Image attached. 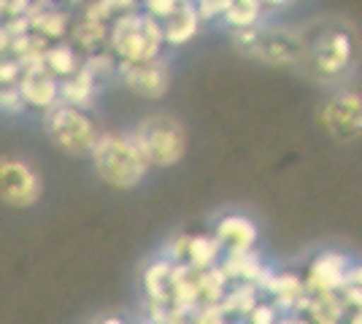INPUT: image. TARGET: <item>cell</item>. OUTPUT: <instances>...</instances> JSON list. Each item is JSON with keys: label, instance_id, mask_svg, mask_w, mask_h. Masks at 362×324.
Instances as JSON below:
<instances>
[{"label": "cell", "instance_id": "e0dca14e", "mask_svg": "<svg viewBox=\"0 0 362 324\" xmlns=\"http://www.w3.org/2000/svg\"><path fill=\"white\" fill-rule=\"evenodd\" d=\"M179 3L181 0H144V6H146V11H149L151 19H154V16L168 19V16L179 8Z\"/></svg>", "mask_w": 362, "mask_h": 324}, {"label": "cell", "instance_id": "7a4b0ae2", "mask_svg": "<svg viewBox=\"0 0 362 324\" xmlns=\"http://www.w3.org/2000/svg\"><path fill=\"white\" fill-rule=\"evenodd\" d=\"M133 146H136L141 157L146 160V165H157V168H170L176 165L184 152H187V133L184 124L168 114L160 116H146L144 122L133 130Z\"/></svg>", "mask_w": 362, "mask_h": 324}, {"label": "cell", "instance_id": "ffe728a7", "mask_svg": "<svg viewBox=\"0 0 362 324\" xmlns=\"http://www.w3.org/2000/svg\"><path fill=\"white\" fill-rule=\"evenodd\" d=\"M8 47H11V35L6 32V28H0V54H3Z\"/></svg>", "mask_w": 362, "mask_h": 324}, {"label": "cell", "instance_id": "30bf717a", "mask_svg": "<svg viewBox=\"0 0 362 324\" xmlns=\"http://www.w3.org/2000/svg\"><path fill=\"white\" fill-rule=\"evenodd\" d=\"M197 25H200V14L195 11L192 3H179V8L165 19L163 25V38L168 44H184L189 41L192 35L197 32Z\"/></svg>", "mask_w": 362, "mask_h": 324}, {"label": "cell", "instance_id": "d6986e66", "mask_svg": "<svg viewBox=\"0 0 362 324\" xmlns=\"http://www.w3.org/2000/svg\"><path fill=\"white\" fill-rule=\"evenodd\" d=\"M25 106L22 103V95H19V90L14 87H0V108L3 111H19V108Z\"/></svg>", "mask_w": 362, "mask_h": 324}, {"label": "cell", "instance_id": "6da1fadb", "mask_svg": "<svg viewBox=\"0 0 362 324\" xmlns=\"http://www.w3.org/2000/svg\"><path fill=\"white\" fill-rule=\"evenodd\" d=\"M92 168L95 173L106 181L108 186H117V189H133L138 186L146 173L149 165L146 160L141 157L130 136H114V133H103L98 136L95 146H92Z\"/></svg>", "mask_w": 362, "mask_h": 324}, {"label": "cell", "instance_id": "ac0fdd59", "mask_svg": "<svg viewBox=\"0 0 362 324\" xmlns=\"http://www.w3.org/2000/svg\"><path fill=\"white\" fill-rule=\"evenodd\" d=\"M22 76V65L16 60H0V87H14Z\"/></svg>", "mask_w": 362, "mask_h": 324}, {"label": "cell", "instance_id": "3957f363", "mask_svg": "<svg viewBox=\"0 0 362 324\" xmlns=\"http://www.w3.org/2000/svg\"><path fill=\"white\" fill-rule=\"evenodd\" d=\"M111 49L122 62H151L157 60L163 47V28L149 14H122L108 30Z\"/></svg>", "mask_w": 362, "mask_h": 324}, {"label": "cell", "instance_id": "5b68a950", "mask_svg": "<svg viewBox=\"0 0 362 324\" xmlns=\"http://www.w3.org/2000/svg\"><path fill=\"white\" fill-rule=\"evenodd\" d=\"M44 181L30 162L19 157H0V203L11 208H30L41 200Z\"/></svg>", "mask_w": 362, "mask_h": 324}, {"label": "cell", "instance_id": "9c48e42d", "mask_svg": "<svg viewBox=\"0 0 362 324\" xmlns=\"http://www.w3.org/2000/svg\"><path fill=\"white\" fill-rule=\"evenodd\" d=\"M60 100L65 106H74L78 111L90 106L95 100V76L90 73L87 65H81L74 76L62 78L60 81Z\"/></svg>", "mask_w": 362, "mask_h": 324}, {"label": "cell", "instance_id": "7c38bea8", "mask_svg": "<svg viewBox=\"0 0 362 324\" xmlns=\"http://www.w3.org/2000/svg\"><path fill=\"white\" fill-rule=\"evenodd\" d=\"M44 65L46 71L52 73V76L57 78H68L74 76L76 71L84 65V62L78 60V52H76V47H71V44H57V47H49L44 54Z\"/></svg>", "mask_w": 362, "mask_h": 324}, {"label": "cell", "instance_id": "8992f818", "mask_svg": "<svg viewBox=\"0 0 362 324\" xmlns=\"http://www.w3.org/2000/svg\"><path fill=\"white\" fill-rule=\"evenodd\" d=\"M119 76L127 84V90L141 95L144 100H157L170 87V71H168V65L163 60L122 62Z\"/></svg>", "mask_w": 362, "mask_h": 324}, {"label": "cell", "instance_id": "5bb4252c", "mask_svg": "<svg viewBox=\"0 0 362 324\" xmlns=\"http://www.w3.org/2000/svg\"><path fill=\"white\" fill-rule=\"evenodd\" d=\"M106 38H108L106 25H103V22H92V19H84V22L74 30L76 47L87 49V52H92L98 44H103Z\"/></svg>", "mask_w": 362, "mask_h": 324}, {"label": "cell", "instance_id": "8fae6325", "mask_svg": "<svg viewBox=\"0 0 362 324\" xmlns=\"http://www.w3.org/2000/svg\"><path fill=\"white\" fill-rule=\"evenodd\" d=\"M317 60L325 73H335V71L346 68L349 60H351V44H349L346 35H344V32H332V35H327L325 49H319Z\"/></svg>", "mask_w": 362, "mask_h": 324}, {"label": "cell", "instance_id": "44dd1931", "mask_svg": "<svg viewBox=\"0 0 362 324\" xmlns=\"http://www.w3.org/2000/svg\"><path fill=\"white\" fill-rule=\"evenodd\" d=\"M103 324H124L122 319H103Z\"/></svg>", "mask_w": 362, "mask_h": 324}, {"label": "cell", "instance_id": "4fadbf2b", "mask_svg": "<svg viewBox=\"0 0 362 324\" xmlns=\"http://www.w3.org/2000/svg\"><path fill=\"white\" fill-rule=\"evenodd\" d=\"M219 238L222 241H230L235 251H246V246H252L257 238L255 224L243 216H227L225 222L219 224Z\"/></svg>", "mask_w": 362, "mask_h": 324}, {"label": "cell", "instance_id": "2e32d148", "mask_svg": "<svg viewBox=\"0 0 362 324\" xmlns=\"http://www.w3.org/2000/svg\"><path fill=\"white\" fill-rule=\"evenodd\" d=\"M187 251H189V257H192V263L195 265L209 268V265L214 263V257L219 254V246H216L214 241H209V238H192Z\"/></svg>", "mask_w": 362, "mask_h": 324}, {"label": "cell", "instance_id": "52a82bcc", "mask_svg": "<svg viewBox=\"0 0 362 324\" xmlns=\"http://www.w3.org/2000/svg\"><path fill=\"white\" fill-rule=\"evenodd\" d=\"M322 119L335 138L351 140L362 136V97L360 95H341L325 106Z\"/></svg>", "mask_w": 362, "mask_h": 324}, {"label": "cell", "instance_id": "ba28073f", "mask_svg": "<svg viewBox=\"0 0 362 324\" xmlns=\"http://www.w3.org/2000/svg\"><path fill=\"white\" fill-rule=\"evenodd\" d=\"M16 90L22 95V103L30 108L49 111L60 103V81L46 71V65L25 71L16 81Z\"/></svg>", "mask_w": 362, "mask_h": 324}, {"label": "cell", "instance_id": "7402d4cb", "mask_svg": "<svg viewBox=\"0 0 362 324\" xmlns=\"http://www.w3.org/2000/svg\"><path fill=\"white\" fill-rule=\"evenodd\" d=\"M6 8H8V6H6V0H0V14H3Z\"/></svg>", "mask_w": 362, "mask_h": 324}, {"label": "cell", "instance_id": "9a60e30c", "mask_svg": "<svg viewBox=\"0 0 362 324\" xmlns=\"http://www.w3.org/2000/svg\"><path fill=\"white\" fill-rule=\"evenodd\" d=\"M35 30L41 38H62L65 30H68V14L62 11H44L35 22Z\"/></svg>", "mask_w": 362, "mask_h": 324}, {"label": "cell", "instance_id": "277c9868", "mask_svg": "<svg viewBox=\"0 0 362 324\" xmlns=\"http://www.w3.org/2000/svg\"><path fill=\"white\" fill-rule=\"evenodd\" d=\"M44 127L46 133H49V138L54 140V146H60L62 152L76 157L90 155L95 140L100 136L84 111H78L74 106H65V103H57L54 108L46 111Z\"/></svg>", "mask_w": 362, "mask_h": 324}]
</instances>
